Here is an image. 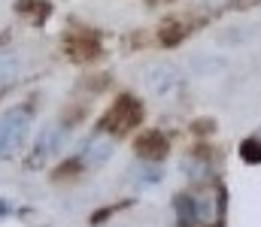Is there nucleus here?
Returning a JSON list of instances; mask_svg holds the SVG:
<instances>
[{
    "mask_svg": "<svg viewBox=\"0 0 261 227\" xmlns=\"http://www.w3.org/2000/svg\"><path fill=\"white\" fill-rule=\"evenodd\" d=\"M225 188L216 182H200L192 191L173 197L176 227H222L225 224Z\"/></svg>",
    "mask_w": 261,
    "mask_h": 227,
    "instance_id": "obj_1",
    "label": "nucleus"
},
{
    "mask_svg": "<svg viewBox=\"0 0 261 227\" xmlns=\"http://www.w3.org/2000/svg\"><path fill=\"white\" fill-rule=\"evenodd\" d=\"M143 118H146V109H143L140 97L122 91V94H116L113 103L103 109L97 131H103V134L113 137V140H122V137H128L130 131H137V127L143 124Z\"/></svg>",
    "mask_w": 261,
    "mask_h": 227,
    "instance_id": "obj_2",
    "label": "nucleus"
},
{
    "mask_svg": "<svg viewBox=\"0 0 261 227\" xmlns=\"http://www.w3.org/2000/svg\"><path fill=\"white\" fill-rule=\"evenodd\" d=\"M31 121H34V109H31V103L9 106V109L0 115V160L12 157L15 151L28 143Z\"/></svg>",
    "mask_w": 261,
    "mask_h": 227,
    "instance_id": "obj_3",
    "label": "nucleus"
},
{
    "mask_svg": "<svg viewBox=\"0 0 261 227\" xmlns=\"http://www.w3.org/2000/svg\"><path fill=\"white\" fill-rule=\"evenodd\" d=\"M61 46H64V55L73 64H94L103 55V37H100V30L91 27V24H79V21H73L64 30Z\"/></svg>",
    "mask_w": 261,
    "mask_h": 227,
    "instance_id": "obj_4",
    "label": "nucleus"
},
{
    "mask_svg": "<svg viewBox=\"0 0 261 227\" xmlns=\"http://www.w3.org/2000/svg\"><path fill=\"white\" fill-rule=\"evenodd\" d=\"M64 134L67 127L61 124H49V127H43L40 131V137L34 140V146H31V151H28V157H24V170H43L58 151H61V143H64Z\"/></svg>",
    "mask_w": 261,
    "mask_h": 227,
    "instance_id": "obj_5",
    "label": "nucleus"
},
{
    "mask_svg": "<svg viewBox=\"0 0 261 227\" xmlns=\"http://www.w3.org/2000/svg\"><path fill=\"white\" fill-rule=\"evenodd\" d=\"M197 21H203L197 12H186V15H167V18L158 24L155 37H158V43H161L164 49H173V46H179V43H186V40L192 37V30L197 27Z\"/></svg>",
    "mask_w": 261,
    "mask_h": 227,
    "instance_id": "obj_6",
    "label": "nucleus"
},
{
    "mask_svg": "<svg viewBox=\"0 0 261 227\" xmlns=\"http://www.w3.org/2000/svg\"><path fill=\"white\" fill-rule=\"evenodd\" d=\"M76 154L82 157L85 167H103V164L116 154V143H113V137H107L103 131H94L91 137H85V140L79 143V151H76Z\"/></svg>",
    "mask_w": 261,
    "mask_h": 227,
    "instance_id": "obj_7",
    "label": "nucleus"
},
{
    "mask_svg": "<svg viewBox=\"0 0 261 227\" xmlns=\"http://www.w3.org/2000/svg\"><path fill=\"white\" fill-rule=\"evenodd\" d=\"M134 151H137V157H140V160L161 164V160L170 154V143H167V137H164L161 131L149 127V131H143V134L134 140Z\"/></svg>",
    "mask_w": 261,
    "mask_h": 227,
    "instance_id": "obj_8",
    "label": "nucleus"
},
{
    "mask_svg": "<svg viewBox=\"0 0 261 227\" xmlns=\"http://www.w3.org/2000/svg\"><path fill=\"white\" fill-rule=\"evenodd\" d=\"M176 85H179V73L173 64H155L146 70V88L155 97H173Z\"/></svg>",
    "mask_w": 261,
    "mask_h": 227,
    "instance_id": "obj_9",
    "label": "nucleus"
},
{
    "mask_svg": "<svg viewBox=\"0 0 261 227\" xmlns=\"http://www.w3.org/2000/svg\"><path fill=\"white\" fill-rule=\"evenodd\" d=\"M52 9H55V6H52L49 0H15V15L24 18V21L34 24V27H43V24L49 21Z\"/></svg>",
    "mask_w": 261,
    "mask_h": 227,
    "instance_id": "obj_10",
    "label": "nucleus"
},
{
    "mask_svg": "<svg viewBox=\"0 0 261 227\" xmlns=\"http://www.w3.org/2000/svg\"><path fill=\"white\" fill-rule=\"evenodd\" d=\"M140 185H158L161 179H164V170L158 167V164H152V160H146L143 167H134V173H130Z\"/></svg>",
    "mask_w": 261,
    "mask_h": 227,
    "instance_id": "obj_11",
    "label": "nucleus"
},
{
    "mask_svg": "<svg viewBox=\"0 0 261 227\" xmlns=\"http://www.w3.org/2000/svg\"><path fill=\"white\" fill-rule=\"evenodd\" d=\"M82 170H85V164H82V157L76 154V157L64 160V164H61V167H58V170L52 173V179H55V182H67V179H76V176H79Z\"/></svg>",
    "mask_w": 261,
    "mask_h": 227,
    "instance_id": "obj_12",
    "label": "nucleus"
},
{
    "mask_svg": "<svg viewBox=\"0 0 261 227\" xmlns=\"http://www.w3.org/2000/svg\"><path fill=\"white\" fill-rule=\"evenodd\" d=\"M240 157H243L246 164H261V137H249V140H243V146H240Z\"/></svg>",
    "mask_w": 261,
    "mask_h": 227,
    "instance_id": "obj_13",
    "label": "nucleus"
},
{
    "mask_svg": "<svg viewBox=\"0 0 261 227\" xmlns=\"http://www.w3.org/2000/svg\"><path fill=\"white\" fill-rule=\"evenodd\" d=\"M18 70V64L15 61H9V58H0V82H6V79H12Z\"/></svg>",
    "mask_w": 261,
    "mask_h": 227,
    "instance_id": "obj_14",
    "label": "nucleus"
}]
</instances>
